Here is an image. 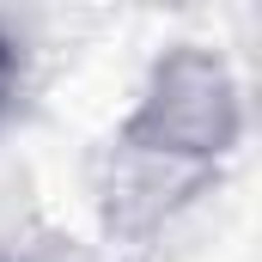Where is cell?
I'll return each mask as SVG.
<instances>
[{
	"label": "cell",
	"mask_w": 262,
	"mask_h": 262,
	"mask_svg": "<svg viewBox=\"0 0 262 262\" xmlns=\"http://www.w3.org/2000/svg\"><path fill=\"white\" fill-rule=\"evenodd\" d=\"M12 85H18V49H12V37L0 31V110L12 104Z\"/></svg>",
	"instance_id": "cell-2"
},
{
	"label": "cell",
	"mask_w": 262,
	"mask_h": 262,
	"mask_svg": "<svg viewBox=\"0 0 262 262\" xmlns=\"http://www.w3.org/2000/svg\"><path fill=\"white\" fill-rule=\"evenodd\" d=\"M134 140H152L159 152H226L238 134V98L226 67L201 49H177L152 73V92L140 98Z\"/></svg>",
	"instance_id": "cell-1"
}]
</instances>
